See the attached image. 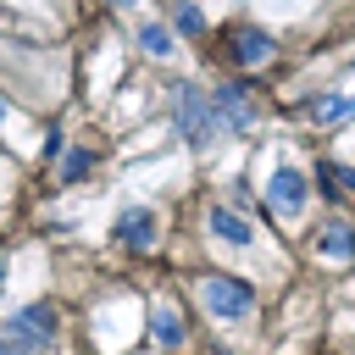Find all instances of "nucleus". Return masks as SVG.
<instances>
[{
  "instance_id": "9",
  "label": "nucleus",
  "mask_w": 355,
  "mask_h": 355,
  "mask_svg": "<svg viewBox=\"0 0 355 355\" xmlns=\"http://www.w3.org/2000/svg\"><path fill=\"white\" fill-rule=\"evenodd\" d=\"M205 222H211V233H216V239H227V244H250V239H255V227H250L239 211H222V205H216Z\"/></svg>"
},
{
  "instance_id": "7",
  "label": "nucleus",
  "mask_w": 355,
  "mask_h": 355,
  "mask_svg": "<svg viewBox=\"0 0 355 355\" xmlns=\"http://www.w3.org/2000/svg\"><path fill=\"white\" fill-rule=\"evenodd\" d=\"M227 44H233V61L239 67H261L272 55V33H261V28H233Z\"/></svg>"
},
{
  "instance_id": "3",
  "label": "nucleus",
  "mask_w": 355,
  "mask_h": 355,
  "mask_svg": "<svg viewBox=\"0 0 355 355\" xmlns=\"http://www.w3.org/2000/svg\"><path fill=\"white\" fill-rule=\"evenodd\" d=\"M0 338H11V344H22V349H44V338H55V311L50 305H28V311H17L6 327H0Z\"/></svg>"
},
{
  "instance_id": "17",
  "label": "nucleus",
  "mask_w": 355,
  "mask_h": 355,
  "mask_svg": "<svg viewBox=\"0 0 355 355\" xmlns=\"http://www.w3.org/2000/svg\"><path fill=\"white\" fill-rule=\"evenodd\" d=\"M0 283H6V261H0Z\"/></svg>"
},
{
  "instance_id": "1",
  "label": "nucleus",
  "mask_w": 355,
  "mask_h": 355,
  "mask_svg": "<svg viewBox=\"0 0 355 355\" xmlns=\"http://www.w3.org/2000/svg\"><path fill=\"white\" fill-rule=\"evenodd\" d=\"M166 94H172V128H178V139H189L194 150H205V144L216 139V128H222L216 111H211V94H200L189 78L172 83Z\"/></svg>"
},
{
  "instance_id": "4",
  "label": "nucleus",
  "mask_w": 355,
  "mask_h": 355,
  "mask_svg": "<svg viewBox=\"0 0 355 355\" xmlns=\"http://www.w3.org/2000/svg\"><path fill=\"white\" fill-rule=\"evenodd\" d=\"M211 111H216V122L222 128H250V83H239V78H227V83H216V94H211Z\"/></svg>"
},
{
  "instance_id": "10",
  "label": "nucleus",
  "mask_w": 355,
  "mask_h": 355,
  "mask_svg": "<svg viewBox=\"0 0 355 355\" xmlns=\"http://www.w3.org/2000/svg\"><path fill=\"white\" fill-rule=\"evenodd\" d=\"M305 111H311V122H344V116H355V94H322Z\"/></svg>"
},
{
  "instance_id": "11",
  "label": "nucleus",
  "mask_w": 355,
  "mask_h": 355,
  "mask_svg": "<svg viewBox=\"0 0 355 355\" xmlns=\"http://www.w3.org/2000/svg\"><path fill=\"white\" fill-rule=\"evenodd\" d=\"M150 333H155V338H161L166 349H178V344L189 338V327H183V316H172V311H155V316H150Z\"/></svg>"
},
{
  "instance_id": "14",
  "label": "nucleus",
  "mask_w": 355,
  "mask_h": 355,
  "mask_svg": "<svg viewBox=\"0 0 355 355\" xmlns=\"http://www.w3.org/2000/svg\"><path fill=\"white\" fill-rule=\"evenodd\" d=\"M89 166H94V155H89V150H72V155H67V166H61V183H78Z\"/></svg>"
},
{
  "instance_id": "8",
  "label": "nucleus",
  "mask_w": 355,
  "mask_h": 355,
  "mask_svg": "<svg viewBox=\"0 0 355 355\" xmlns=\"http://www.w3.org/2000/svg\"><path fill=\"white\" fill-rule=\"evenodd\" d=\"M316 250L333 255V261H355V227H349L344 216H333V222L316 233Z\"/></svg>"
},
{
  "instance_id": "5",
  "label": "nucleus",
  "mask_w": 355,
  "mask_h": 355,
  "mask_svg": "<svg viewBox=\"0 0 355 355\" xmlns=\"http://www.w3.org/2000/svg\"><path fill=\"white\" fill-rule=\"evenodd\" d=\"M266 194H272V205H277V211H288V216H294V211L305 205L311 183H305V172H294V166H277V172H272V183H266Z\"/></svg>"
},
{
  "instance_id": "6",
  "label": "nucleus",
  "mask_w": 355,
  "mask_h": 355,
  "mask_svg": "<svg viewBox=\"0 0 355 355\" xmlns=\"http://www.w3.org/2000/svg\"><path fill=\"white\" fill-rule=\"evenodd\" d=\"M116 239H122L128 250H150V244H155V211H150V205H128V211L116 216Z\"/></svg>"
},
{
  "instance_id": "16",
  "label": "nucleus",
  "mask_w": 355,
  "mask_h": 355,
  "mask_svg": "<svg viewBox=\"0 0 355 355\" xmlns=\"http://www.w3.org/2000/svg\"><path fill=\"white\" fill-rule=\"evenodd\" d=\"M0 355H33V349H22V344H11V338H0Z\"/></svg>"
},
{
  "instance_id": "13",
  "label": "nucleus",
  "mask_w": 355,
  "mask_h": 355,
  "mask_svg": "<svg viewBox=\"0 0 355 355\" xmlns=\"http://www.w3.org/2000/svg\"><path fill=\"white\" fill-rule=\"evenodd\" d=\"M316 172L327 178V189H333V194H355V166H338V161H322Z\"/></svg>"
},
{
  "instance_id": "12",
  "label": "nucleus",
  "mask_w": 355,
  "mask_h": 355,
  "mask_svg": "<svg viewBox=\"0 0 355 355\" xmlns=\"http://www.w3.org/2000/svg\"><path fill=\"white\" fill-rule=\"evenodd\" d=\"M139 44H144L150 55H172V33H166L161 22H139Z\"/></svg>"
},
{
  "instance_id": "15",
  "label": "nucleus",
  "mask_w": 355,
  "mask_h": 355,
  "mask_svg": "<svg viewBox=\"0 0 355 355\" xmlns=\"http://www.w3.org/2000/svg\"><path fill=\"white\" fill-rule=\"evenodd\" d=\"M172 22H178V33H200V28H205V17H200L194 6H183V11H172Z\"/></svg>"
},
{
  "instance_id": "18",
  "label": "nucleus",
  "mask_w": 355,
  "mask_h": 355,
  "mask_svg": "<svg viewBox=\"0 0 355 355\" xmlns=\"http://www.w3.org/2000/svg\"><path fill=\"white\" fill-rule=\"evenodd\" d=\"M0 116H6V105H0Z\"/></svg>"
},
{
  "instance_id": "2",
  "label": "nucleus",
  "mask_w": 355,
  "mask_h": 355,
  "mask_svg": "<svg viewBox=\"0 0 355 355\" xmlns=\"http://www.w3.org/2000/svg\"><path fill=\"white\" fill-rule=\"evenodd\" d=\"M200 294H205L211 316H222V322H244V316L255 311V288H250V283H239V277H205V283H200Z\"/></svg>"
}]
</instances>
